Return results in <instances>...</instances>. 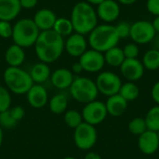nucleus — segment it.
<instances>
[{"instance_id":"f704fd0d","label":"nucleus","mask_w":159,"mask_h":159,"mask_svg":"<svg viewBox=\"0 0 159 159\" xmlns=\"http://www.w3.org/2000/svg\"><path fill=\"white\" fill-rule=\"evenodd\" d=\"M13 33V26L10 21L0 20V37L4 39L11 38Z\"/></svg>"},{"instance_id":"0eeeda50","label":"nucleus","mask_w":159,"mask_h":159,"mask_svg":"<svg viewBox=\"0 0 159 159\" xmlns=\"http://www.w3.org/2000/svg\"><path fill=\"white\" fill-rule=\"evenodd\" d=\"M97 140L98 132L95 126L83 122L74 129V142L75 146L80 150H90L95 146Z\"/></svg>"},{"instance_id":"aec40b11","label":"nucleus","mask_w":159,"mask_h":159,"mask_svg":"<svg viewBox=\"0 0 159 159\" xmlns=\"http://www.w3.org/2000/svg\"><path fill=\"white\" fill-rule=\"evenodd\" d=\"M21 10L20 0H0V20L11 21Z\"/></svg>"},{"instance_id":"72a5a7b5","label":"nucleus","mask_w":159,"mask_h":159,"mask_svg":"<svg viewBox=\"0 0 159 159\" xmlns=\"http://www.w3.org/2000/svg\"><path fill=\"white\" fill-rule=\"evenodd\" d=\"M130 25L131 24H129L127 21H122V22H119L117 25H116V30L119 39H125L127 37H129Z\"/></svg>"},{"instance_id":"e433bc0d","label":"nucleus","mask_w":159,"mask_h":159,"mask_svg":"<svg viewBox=\"0 0 159 159\" xmlns=\"http://www.w3.org/2000/svg\"><path fill=\"white\" fill-rule=\"evenodd\" d=\"M146 8L155 17L159 16V0H147Z\"/></svg>"},{"instance_id":"473e14b6","label":"nucleus","mask_w":159,"mask_h":159,"mask_svg":"<svg viewBox=\"0 0 159 159\" xmlns=\"http://www.w3.org/2000/svg\"><path fill=\"white\" fill-rule=\"evenodd\" d=\"M122 49L126 59H137L140 54V48L134 42L127 44Z\"/></svg>"},{"instance_id":"c756f323","label":"nucleus","mask_w":159,"mask_h":159,"mask_svg":"<svg viewBox=\"0 0 159 159\" xmlns=\"http://www.w3.org/2000/svg\"><path fill=\"white\" fill-rule=\"evenodd\" d=\"M128 129L130 133L139 137L140 135H142L143 132H145L147 130V126H146L144 118L135 117L129 121V123L128 125Z\"/></svg>"},{"instance_id":"423d86ee","label":"nucleus","mask_w":159,"mask_h":159,"mask_svg":"<svg viewBox=\"0 0 159 159\" xmlns=\"http://www.w3.org/2000/svg\"><path fill=\"white\" fill-rule=\"evenodd\" d=\"M69 90L75 101L84 104L97 100L99 95L95 81L86 76L75 77Z\"/></svg>"},{"instance_id":"6e6552de","label":"nucleus","mask_w":159,"mask_h":159,"mask_svg":"<svg viewBox=\"0 0 159 159\" xmlns=\"http://www.w3.org/2000/svg\"><path fill=\"white\" fill-rule=\"evenodd\" d=\"M99 93L110 97L118 94L119 89L122 86V80L120 76L111 71L101 72L95 80Z\"/></svg>"},{"instance_id":"79ce46f5","label":"nucleus","mask_w":159,"mask_h":159,"mask_svg":"<svg viewBox=\"0 0 159 159\" xmlns=\"http://www.w3.org/2000/svg\"><path fill=\"white\" fill-rule=\"evenodd\" d=\"M152 24H153V27L157 33V34H159V16H156L154 20L152 21Z\"/></svg>"},{"instance_id":"cd10ccee","label":"nucleus","mask_w":159,"mask_h":159,"mask_svg":"<svg viewBox=\"0 0 159 159\" xmlns=\"http://www.w3.org/2000/svg\"><path fill=\"white\" fill-rule=\"evenodd\" d=\"M147 129L157 132L159 130V105H155L149 109L144 117Z\"/></svg>"},{"instance_id":"20e7f679","label":"nucleus","mask_w":159,"mask_h":159,"mask_svg":"<svg viewBox=\"0 0 159 159\" xmlns=\"http://www.w3.org/2000/svg\"><path fill=\"white\" fill-rule=\"evenodd\" d=\"M5 87L16 95H23L34 84L29 72L20 67L7 66L3 73Z\"/></svg>"},{"instance_id":"f257e3e1","label":"nucleus","mask_w":159,"mask_h":159,"mask_svg":"<svg viewBox=\"0 0 159 159\" xmlns=\"http://www.w3.org/2000/svg\"><path fill=\"white\" fill-rule=\"evenodd\" d=\"M64 38L54 30L40 32L34 44V51L40 61L51 63L56 61L63 53Z\"/></svg>"},{"instance_id":"dca6fc26","label":"nucleus","mask_w":159,"mask_h":159,"mask_svg":"<svg viewBox=\"0 0 159 159\" xmlns=\"http://www.w3.org/2000/svg\"><path fill=\"white\" fill-rule=\"evenodd\" d=\"M138 146L140 151L146 155L151 156L157 152L159 149V140L157 133L147 129L138 137Z\"/></svg>"},{"instance_id":"a878e982","label":"nucleus","mask_w":159,"mask_h":159,"mask_svg":"<svg viewBox=\"0 0 159 159\" xmlns=\"http://www.w3.org/2000/svg\"><path fill=\"white\" fill-rule=\"evenodd\" d=\"M118 94L121 95L128 102H133L139 97L140 89H139L138 85L135 84V82L128 81V82L122 84Z\"/></svg>"},{"instance_id":"f8f14e48","label":"nucleus","mask_w":159,"mask_h":159,"mask_svg":"<svg viewBox=\"0 0 159 159\" xmlns=\"http://www.w3.org/2000/svg\"><path fill=\"white\" fill-rule=\"evenodd\" d=\"M119 69L122 76L130 82L140 80L143 76L145 71L142 61L138 59H125Z\"/></svg>"},{"instance_id":"9b49d317","label":"nucleus","mask_w":159,"mask_h":159,"mask_svg":"<svg viewBox=\"0 0 159 159\" xmlns=\"http://www.w3.org/2000/svg\"><path fill=\"white\" fill-rule=\"evenodd\" d=\"M78 62L81 64L83 71L88 73H99L105 65L103 53L95 49H87L80 57Z\"/></svg>"},{"instance_id":"c03bdc74","label":"nucleus","mask_w":159,"mask_h":159,"mask_svg":"<svg viewBox=\"0 0 159 159\" xmlns=\"http://www.w3.org/2000/svg\"><path fill=\"white\" fill-rule=\"evenodd\" d=\"M86 2H88L89 4H90L91 6H98L100 5L102 2H103L104 0H85Z\"/></svg>"},{"instance_id":"bb28decb","label":"nucleus","mask_w":159,"mask_h":159,"mask_svg":"<svg viewBox=\"0 0 159 159\" xmlns=\"http://www.w3.org/2000/svg\"><path fill=\"white\" fill-rule=\"evenodd\" d=\"M52 30H54L58 34H60L62 37H68L75 32L71 20L63 17L57 18Z\"/></svg>"},{"instance_id":"58836bf2","label":"nucleus","mask_w":159,"mask_h":159,"mask_svg":"<svg viewBox=\"0 0 159 159\" xmlns=\"http://www.w3.org/2000/svg\"><path fill=\"white\" fill-rule=\"evenodd\" d=\"M20 3L21 8L32 9L37 5L38 0H20Z\"/></svg>"},{"instance_id":"ea45409f","label":"nucleus","mask_w":159,"mask_h":159,"mask_svg":"<svg viewBox=\"0 0 159 159\" xmlns=\"http://www.w3.org/2000/svg\"><path fill=\"white\" fill-rule=\"evenodd\" d=\"M72 73L74 75H80L82 72H83V68L81 66V64L77 61V62H75L73 65H72V69H71Z\"/></svg>"},{"instance_id":"a211bd4d","label":"nucleus","mask_w":159,"mask_h":159,"mask_svg":"<svg viewBox=\"0 0 159 159\" xmlns=\"http://www.w3.org/2000/svg\"><path fill=\"white\" fill-rule=\"evenodd\" d=\"M56 20V14L54 13V11L48 8H41L37 10L33 18L34 22L40 30V32L51 30L54 26Z\"/></svg>"},{"instance_id":"a19ab883","label":"nucleus","mask_w":159,"mask_h":159,"mask_svg":"<svg viewBox=\"0 0 159 159\" xmlns=\"http://www.w3.org/2000/svg\"><path fill=\"white\" fill-rule=\"evenodd\" d=\"M84 159H102L101 155H99L98 153L96 152H88L85 157H84Z\"/></svg>"},{"instance_id":"9d476101","label":"nucleus","mask_w":159,"mask_h":159,"mask_svg":"<svg viewBox=\"0 0 159 159\" xmlns=\"http://www.w3.org/2000/svg\"><path fill=\"white\" fill-rule=\"evenodd\" d=\"M81 114L83 121L92 126L100 125L108 116L105 103L98 100L86 103Z\"/></svg>"},{"instance_id":"de8ad7c7","label":"nucleus","mask_w":159,"mask_h":159,"mask_svg":"<svg viewBox=\"0 0 159 159\" xmlns=\"http://www.w3.org/2000/svg\"><path fill=\"white\" fill-rule=\"evenodd\" d=\"M62 159H76L75 157H63Z\"/></svg>"},{"instance_id":"1a4fd4ad","label":"nucleus","mask_w":159,"mask_h":159,"mask_svg":"<svg viewBox=\"0 0 159 159\" xmlns=\"http://www.w3.org/2000/svg\"><path fill=\"white\" fill-rule=\"evenodd\" d=\"M157 33L152 21L140 20L130 25L129 37L137 45H145L154 41Z\"/></svg>"},{"instance_id":"6ab92c4d","label":"nucleus","mask_w":159,"mask_h":159,"mask_svg":"<svg viewBox=\"0 0 159 159\" xmlns=\"http://www.w3.org/2000/svg\"><path fill=\"white\" fill-rule=\"evenodd\" d=\"M109 116L113 117H119L124 115L128 108V102L119 94L108 97L104 102Z\"/></svg>"},{"instance_id":"b1692460","label":"nucleus","mask_w":159,"mask_h":159,"mask_svg":"<svg viewBox=\"0 0 159 159\" xmlns=\"http://www.w3.org/2000/svg\"><path fill=\"white\" fill-rule=\"evenodd\" d=\"M105 63L111 67H120L125 61V55L123 49L119 47H114L103 53Z\"/></svg>"},{"instance_id":"a18cd8bd","label":"nucleus","mask_w":159,"mask_h":159,"mask_svg":"<svg viewBox=\"0 0 159 159\" xmlns=\"http://www.w3.org/2000/svg\"><path fill=\"white\" fill-rule=\"evenodd\" d=\"M154 44H155V48L159 50V34H157L154 39Z\"/></svg>"},{"instance_id":"ddd939ff","label":"nucleus","mask_w":159,"mask_h":159,"mask_svg":"<svg viewBox=\"0 0 159 159\" xmlns=\"http://www.w3.org/2000/svg\"><path fill=\"white\" fill-rule=\"evenodd\" d=\"M97 16L104 23H112L120 16V6L116 0H104L96 8Z\"/></svg>"},{"instance_id":"2f4dec72","label":"nucleus","mask_w":159,"mask_h":159,"mask_svg":"<svg viewBox=\"0 0 159 159\" xmlns=\"http://www.w3.org/2000/svg\"><path fill=\"white\" fill-rule=\"evenodd\" d=\"M18 122L12 117L9 109L0 113V127L2 129H11L17 126Z\"/></svg>"},{"instance_id":"4c0bfd02","label":"nucleus","mask_w":159,"mask_h":159,"mask_svg":"<svg viewBox=\"0 0 159 159\" xmlns=\"http://www.w3.org/2000/svg\"><path fill=\"white\" fill-rule=\"evenodd\" d=\"M151 96L154 102L157 103V105H159V81L156 82L151 89Z\"/></svg>"},{"instance_id":"f3484780","label":"nucleus","mask_w":159,"mask_h":159,"mask_svg":"<svg viewBox=\"0 0 159 159\" xmlns=\"http://www.w3.org/2000/svg\"><path fill=\"white\" fill-rule=\"evenodd\" d=\"M49 79L54 88L63 90L71 87L75 79V75L67 68H58L51 74Z\"/></svg>"},{"instance_id":"2eb2a0df","label":"nucleus","mask_w":159,"mask_h":159,"mask_svg":"<svg viewBox=\"0 0 159 159\" xmlns=\"http://www.w3.org/2000/svg\"><path fill=\"white\" fill-rule=\"evenodd\" d=\"M27 102L34 109H41L48 102V93L42 84H34L26 93Z\"/></svg>"},{"instance_id":"412c9836","label":"nucleus","mask_w":159,"mask_h":159,"mask_svg":"<svg viewBox=\"0 0 159 159\" xmlns=\"http://www.w3.org/2000/svg\"><path fill=\"white\" fill-rule=\"evenodd\" d=\"M5 61L7 64L10 67H20V65L25 61V51L24 48L12 44L9 46L5 52Z\"/></svg>"},{"instance_id":"4468645a","label":"nucleus","mask_w":159,"mask_h":159,"mask_svg":"<svg viewBox=\"0 0 159 159\" xmlns=\"http://www.w3.org/2000/svg\"><path fill=\"white\" fill-rule=\"evenodd\" d=\"M88 44L85 35L75 32L64 41V49L70 56L79 58L88 49Z\"/></svg>"},{"instance_id":"37998d69","label":"nucleus","mask_w":159,"mask_h":159,"mask_svg":"<svg viewBox=\"0 0 159 159\" xmlns=\"http://www.w3.org/2000/svg\"><path fill=\"white\" fill-rule=\"evenodd\" d=\"M119 4H122L124 6H130L135 4L138 0H116Z\"/></svg>"},{"instance_id":"7ed1b4c3","label":"nucleus","mask_w":159,"mask_h":159,"mask_svg":"<svg viewBox=\"0 0 159 159\" xmlns=\"http://www.w3.org/2000/svg\"><path fill=\"white\" fill-rule=\"evenodd\" d=\"M119 40L116 26L110 23H103L97 25L89 34L88 43L92 49L104 53L108 49L116 47Z\"/></svg>"},{"instance_id":"39448f33","label":"nucleus","mask_w":159,"mask_h":159,"mask_svg":"<svg viewBox=\"0 0 159 159\" xmlns=\"http://www.w3.org/2000/svg\"><path fill=\"white\" fill-rule=\"evenodd\" d=\"M40 30L37 28L33 19L22 18L15 22L13 25L12 40L14 44L21 48H29L34 46Z\"/></svg>"},{"instance_id":"f03ea898","label":"nucleus","mask_w":159,"mask_h":159,"mask_svg":"<svg viewBox=\"0 0 159 159\" xmlns=\"http://www.w3.org/2000/svg\"><path fill=\"white\" fill-rule=\"evenodd\" d=\"M70 20L72 21L74 31L86 35L98 25L99 18L93 6L86 1H81L73 7Z\"/></svg>"},{"instance_id":"7c9ffc66","label":"nucleus","mask_w":159,"mask_h":159,"mask_svg":"<svg viewBox=\"0 0 159 159\" xmlns=\"http://www.w3.org/2000/svg\"><path fill=\"white\" fill-rule=\"evenodd\" d=\"M10 106H11L10 92L5 86L0 85V113L8 110Z\"/></svg>"},{"instance_id":"c9c22d12","label":"nucleus","mask_w":159,"mask_h":159,"mask_svg":"<svg viewBox=\"0 0 159 159\" xmlns=\"http://www.w3.org/2000/svg\"><path fill=\"white\" fill-rule=\"evenodd\" d=\"M9 112H10L12 117L17 122L20 121L25 116V110L20 105H16V106H13V107L9 108Z\"/></svg>"},{"instance_id":"c85d7f7f","label":"nucleus","mask_w":159,"mask_h":159,"mask_svg":"<svg viewBox=\"0 0 159 159\" xmlns=\"http://www.w3.org/2000/svg\"><path fill=\"white\" fill-rule=\"evenodd\" d=\"M63 121L66 126L74 129L84 122L82 114L77 110H74V109L65 111V113L63 114Z\"/></svg>"},{"instance_id":"393cba45","label":"nucleus","mask_w":159,"mask_h":159,"mask_svg":"<svg viewBox=\"0 0 159 159\" xmlns=\"http://www.w3.org/2000/svg\"><path fill=\"white\" fill-rule=\"evenodd\" d=\"M142 62L143 67L149 71L159 70V50L153 48L148 49L143 57Z\"/></svg>"},{"instance_id":"49530a36","label":"nucleus","mask_w":159,"mask_h":159,"mask_svg":"<svg viewBox=\"0 0 159 159\" xmlns=\"http://www.w3.org/2000/svg\"><path fill=\"white\" fill-rule=\"evenodd\" d=\"M3 140H4V132H3V129L0 127V147L2 145Z\"/></svg>"},{"instance_id":"09e8293b","label":"nucleus","mask_w":159,"mask_h":159,"mask_svg":"<svg viewBox=\"0 0 159 159\" xmlns=\"http://www.w3.org/2000/svg\"><path fill=\"white\" fill-rule=\"evenodd\" d=\"M157 137H158V140H159V130L157 132Z\"/></svg>"},{"instance_id":"4be33fe9","label":"nucleus","mask_w":159,"mask_h":159,"mask_svg":"<svg viewBox=\"0 0 159 159\" xmlns=\"http://www.w3.org/2000/svg\"><path fill=\"white\" fill-rule=\"evenodd\" d=\"M29 74L34 84H43L50 78L51 71L48 63L40 61L32 66Z\"/></svg>"},{"instance_id":"5701e85b","label":"nucleus","mask_w":159,"mask_h":159,"mask_svg":"<svg viewBox=\"0 0 159 159\" xmlns=\"http://www.w3.org/2000/svg\"><path fill=\"white\" fill-rule=\"evenodd\" d=\"M48 105L51 113L55 115L64 114L68 107V98L64 93H57L49 98Z\"/></svg>"}]
</instances>
